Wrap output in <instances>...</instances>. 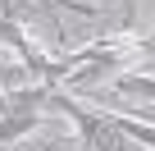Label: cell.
Instances as JSON below:
<instances>
[{
    "instance_id": "cell-8",
    "label": "cell",
    "mask_w": 155,
    "mask_h": 151,
    "mask_svg": "<svg viewBox=\"0 0 155 151\" xmlns=\"http://www.w3.org/2000/svg\"><path fill=\"white\" fill-rule=\"evenodd\" d=\"M0 151H18V146H0Z\"/></svg>"
},
{
    "instance_id": "cell-5",
    "label": "cell",
    "mask_w": 155,
    "mask_h": 151,
    "mask_svg": "<svg viewBox=\"0 0 155 151\" xmlns=\"http://www.w3.org/2000/svg\"><path fill=\"white\" fill-rule=\"evenodd\" d=\"M32 5H41V9H68V14L96 19V5H87V0H32Z\"/></svg>"
},
{
    "instance_id": "cell-2",
    "label": "cell",
    "mask_w": 155,
    "mask_h": 151,
    "mask_svg": "<svg viewBox=\"0 0 155 151\" xmlns=\"http://www.w3.org/2000/svg\"><path fill=\"white\" fill-rule=\"evenodd\" d=\"M50 92H55V83H28V87H18V92H0V146H18L37 124H41V110H46V101H50Z\"/></svg>"
},
{
    "instance_id": "cell-1",
    "label": "cell",
    "mask_w": 155,
    "mask_h": 151,
    "mask_svg": "<svg viewBox=\"0 0 155 151\" xmlns=\"http://www.w3.org/2000/svg\"><path fill=\"white\" fill-rule=\"evenodd\" d=\"M46 105H55L64 119L78 124V146H87V151H141L105 110H87V105H78L73 96H64V92H50Z\"/></svg>"
},
{
    "instance_id": "cell-7",
    "label": "cell",
    "mask_w": 155,
    "mask_h": 151,
    "mask_svg": "<svg viewBox=\"0 0 155 151\" xmlns=\"http://www.w3.org/2000/svg\"><path fill=\"white\" fill-rule=\"evenodd\" d=\"M0 92H5V64H0Z\"/></svg>"
},
{
    "instance_id": "cell-6",
    "label": "cell",
    "mask_w": 155,
    "mask_h": 151,
    "mask_svg": "<svg viewBox=\"0 0 155 151\" xmlns=\"http://www.w3.org/2000/svg\"><path fill=\"white\" fill-rule=\"evenodd\" d=\"M132 119H141V124H155V105H150V101H141V105L132 110Z\"/></svg>"
},
{
    "instance_id": "cell-3",
    "label": "cell",
    "mask_w": 155,
    "mask_h": 151,
    "mask_svg": "<svg viewBox=\"0 0 155 151\" xmlns=\"http://www.w3.org/2000/svg\"><path fill=\"white\" fill-rule=\"evenodd\" d=\"M114 92H123V96H137V101H150V105H155V78H150V73H123V78L114 83Z\"/></svg>"
},
{
    "instance_id": "cell-4",
    "label": "cell",
    "mask_w": 155,
    "mask_h": 151,
    "mask_svg": "<svg viewBox=\"0 0 155 151\" xmlns=\"http://www.w3.org/2000/svg\"><path fill=\"white\" fill-rule=\"evenodd\" d=\"M37 14H41V5H32V0H0V19L5 23H28Z\"/></svg>"
}]
</instances>
